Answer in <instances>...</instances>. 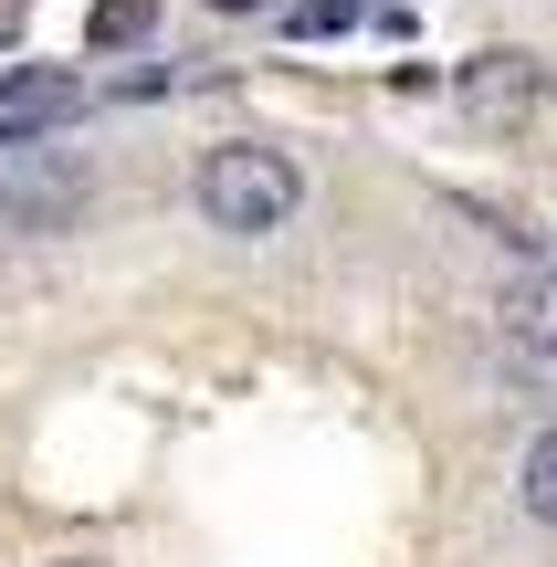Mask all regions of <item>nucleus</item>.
I'll return each mask as SVG.
<instances>
[{"label": "nucleus", "mask_w": 557, "mask_h": 567, "mask_svg": "<svg viewBox=\"0 0 557 567\" xmlns=\"http://www.w3.org/2000/svg\"><path fill=\"white\" fill-rule=\"evenodd\" d=\"M306 210V168L285 158V147H210L200 158V221L231 231V243H274V231Z\"/></svg>", "instance_id": "1"}, {"label": "nucleus", "mask_w": 557, "mask_h": 567, "mask_svg": "<svg viewBox=\"0 0 557 567\" xmlns=\"http://www.w3.org/2000/svg\"><path fill=\"white\" fill-rule=\"evenodd\" d=\"M84 200H95V168L74 158V147H21L11 168H0V221L11 231H32V243H53V231H74L84 221Z\"/></svg>", "instance_id": "2"}, {"label": "nucleus", "mask_w": 557, "mask_h": 567, "mask_svg": "<svg viewBox=\"0 0 557 567\" xmlns=\"http://www.w3.org/2000/svg\"><path fill=\"white\" fill-rule=\"evenodd\" d=\"M495 326H505V347H516V358L557 368V264H516V274H505Z\"/></svg>", "instance_id": "3"}, {"label": "nucleus", "mask_w": 557, "mask_h": 567, "mask_svg": "<svg viewBox=\"0 0 557 567\" xmlns=\"http://www.w3.org/2000/svg\"><path fill=\"white\" fill-rule=\"evenodd\" d=\"M463 105H474V116H537L547 105V63L516 53V42H505V53H474L463 63Z\"/></svg>", "instance_id": "4"}, {"label": "nucleus", "mask_w": 557, "mask_h": 567, "mask_svg": "<svg viewBox=\"0 0 557 567\" xmlns=\"http://www.w3.org/2000/svg\"><path fill=\"white\" fill-rule=\"evenodd\" d=\"M74 105H84V84H74V74H11V84H0V147L21 158V147L53 137Z\"/></svg>", "instance_id": "5"}, {"label": "nucleus", "mask_w": 557, "mask_h": 567, "mask_svg": "<svg viewBox=\"0 0 557 567\" xmlns=\"http://www.w3.org/2000/svg\"><path fill=\"white\" fill-rule=\"evenodd\" d=\"M147 21H158V0H95L84 53H126V42H147Z\"/></svg>", "instance_id": "6"}, {"label": "nucleus", "mask_w": 557, "mask_h": 567, "mask_svg": "<svg viewBox=\"0 0 557 567\" xmlns=\"http://www.w3.org/2000/svg\"><path fill=\"white\" fill-rule=\"evenodd\" d=\"M516 505L537 515V526H557V431H537V442H526V473H516Z\"/></svg>", "instance_id": "7"}, {"label": "nucleus", "mask_w": 557, "mask_h": 567, "mask_svg": "<svg viewBox=\"0 0 557 567\" xmlns=\"http://www.w3.org/2000/svg\"><path fill=\"white\" fill-rule=\"evenodd\" d=\"M348 21H358V0H295L285 32H348Z\"/></svg>", "instance_id": "8"}, {"label": "nucleus", "mask_w": 557, "mask_h": 567, "mask_svg": "<svg viewBox=\"0 0 557 567\" xmlns=\"http://www.w3.org/2000/svg\"><path fill=\"white\" fill-rule=\"evenodd\" d=\"M210 11H264V0H210Z\"/></svg>", "instance_id": "9"}]
</instances>
